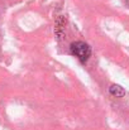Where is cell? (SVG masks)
Returning a JSON list of instances; mask_svg holds the SVG:
<instances>
[{
  "label": "cell",
  "instance_id": "cell-2",
  "mask_svg": "<svg viewBox=\"0 0 129 130\" xmlns=\"http://www.w3.org/2000/svg\"><path fill=\"white\" fill-rule=\"evenodd\" d=\"M109 92H110V95H113L115 97H123V96H125V90L120 85H111V86L109 87Z\"/></svg>",
  "mask_w": 129,
  "mask_h": 130
},
{
  "label": "cell",
  "instance_id": "cell-1",
  "mask_svg": "<svg viewBox=\"0 0 129 130\" xmlns=\"http://www.w3.org/2000/svg\"><path fill=\"white\" fill-rule=\"evenodd\" d=\"M70 49H71V53L75 57H77V59L81 63L87 62V59L91 56V48H90V45L87 43H85V42H81V41L74 42V43L70 45Z\"/></svg>",
  "mask_w": 129,
  "mask_h": 130
}]
</instances>
